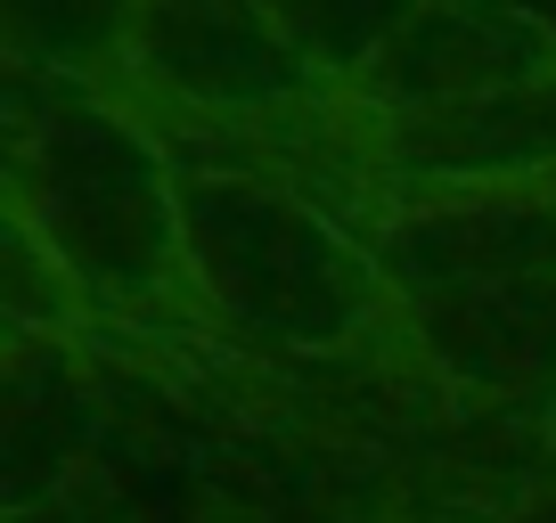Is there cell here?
Listing matches in <instances>:
<instances>
[{
  "label": "cell",
  "mask_w": 556,
  "mask_h": 523,
  "mask_svg": "<svg viewBox=\"0 0 556 523\" xmlns=\"http://www.w3.org/2000/svg\"><path fill=\"white\" fill-rule=\"evenodd\" d=\"M106 99L180 164H278L328 140L336 90L287 50L262 0H131Z\"/></svg>",
  "instance_id": "cell-4"
},
{
  "label": "cell",
  "mask_w": 556,
  "mask_h": 523,
  "mask_svg": "<svg viewBox=\"0 0 556 523\" xmlns=\"http://www.w3.org/2000/svg\"><path fill=\"white\" fill-rule=\"evenodd\" d=\"M409 319L426 393L483 418L556 401V205L548 189L384 196L361 221Z\"/></svg>",
  "instance_id": "cell-2"
},
{
  "label": "cell",
  "mask_w": 556,
  "mask_h": 523,
  "mask_svg": "<svg viewBox=\"0 0 556 523\" xmlns=\"http://www.w3.org/2000/svg\"><path fill=\"white\" fill-rule=\"evenodd\" d=\"M548 205H556V180H548Z\"/></svg>",
  "instance_id": "cell-12"
},
{
  "label": "cell",
  "mask_w": 556,
  "mask_h": 523,
  "mask_svg": "<svg viewBox=\"0 0 556 523\" xmlns=\"http://www.w3.org/2000/svg\"><path fill=\"white\" fill-rule=\"evenodd\" d=\"M540 66H556L548 17H532L516 0H426L344 99L377 106V115H401V106H442V99L523 82Z\"/></svg>",
  "instance_id": "cell-5"
},
{
  "label": "cell",
  "mask_w": 556,
  "mask_h": 523,
  "mask_svg": "<svg viewBox=\"0 0 556 523\" xmlns=\"http://www.w3.org/2000/svg\"><path fill=\"white\" fill-rule=\"evenodd\" d=\"M180 254L213 344L336 360L426 393L377 245L295 180L245 164H180Z\"/></svg>",
  "instance_id": "cell-1"
},
{
  "label": "cell",
  "mask_w": 556,
  "mask_h": 523,
  "mask_svg": "<svg viewBox=\"0 0 556 523\" xmlns=\"http://www.w3.org/2000/svg\"><path fill=\"white\" fill-rule=\"evenodd\" d=\"M426 0H262V17L287 34V50L344 99L368 66L384 58V41L417 17Z\"/></svg>",
  "instance_id": "cell-9"
},
{
  "label": "cell",
  "mask_w": 556,
  "mask_h": 523,
  "mask_svg": "<svg viewBox=\"0 0 556 523\" xmlns=\"http://www.w3.org/2000/svg\"><path fill=\"white\" fill-rule=\"evenodd\" d=\"M491 523H556V474H548V483H532V490H516Z\"/></svg>",
  "instance_id": "cell-10"
},
{
  "label": "cell",
  "mask_w": 556,
  "mask_h": 523,
  "mask_svg": "<svg viewBox=\"0 0 556 523\" xmlns=\"http://www.w3.org/2000/svg\"><path fill=\"white\" fill-rule=\"evenodd\" d=\"M99 344H41L0 368V523H25L83 474L99 401L83 360Z\"/></svg>",
  "instance_id": "cell-6"
},
{
  "label": "cell",
  "mask_w": 556,
  "mask_h": 523,
  "mask_svg": "<svg viewBox=\"0 0 556 523\" xmlns=\"http://www.w3.org/2000/svg\"><path fill=\"white\" fill-rule=\"evenodd\" d=\"M131 0H0V66L58 90H106Z\"/></svg>",
  "instance_id": "cell-7"
},
{
  "label": "cell",
  "mask_w": 556,
  "mask_h": 523,
  "mask_svg": "<svg viewBox=\"0 0 556 523\" xmlns=\"http://www.w3.org/2000/svg\"><path fill=\"white\" fill-rule=\"evenodd\" d=\"M41 344H106V328L83 311V295L58 279V262L41 254V238L25 229L17 196L0 189V368L41 352Z\"/></svg>",
  "instance_id": "cell-8"
},
{
  "label": "cell",
  "mask_w": 556,
  "mask_h": 523,
  "mask_svg": "<svg viewBox=\"0 0 556 523\" xmlns=\"http://www.w3.org/2000/svg\"><path fill=\"white\" fill-rule=\"evenodd\" d=\"M540 434H548V450H556V401H548V418H540Z\"/></svg>",
  "instance_id": "cell-11"
},
{
  "label": "cell",
  "mask_w": 556,
  "mask_h": 523,
  "mask_svg": "<svg viewBox=\"0 0 556 523\" xmlns=\"http://www.w3.org/2000/svg\"><path fill=\"white\" fill-rule=\"evenodd\" d=\"M0 189L106 335L213 344L180 254V156L106 90H41L0 148Z\"/></svg>",
  "instance_id": "cell-3"
}]
</instances>
